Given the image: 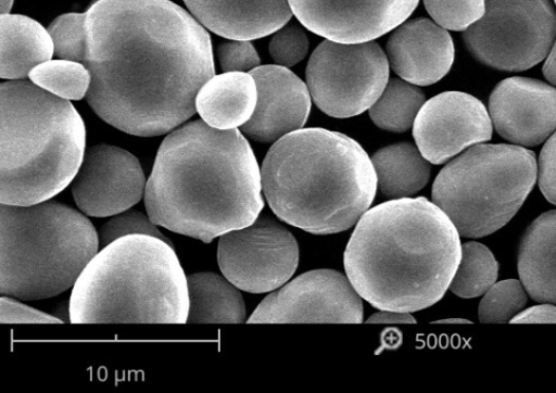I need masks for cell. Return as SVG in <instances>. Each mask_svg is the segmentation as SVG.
Listing matches in <instances>:
<instances>
[{
  "instance_id": "6da1fadb",
  "label": "cell",
  "mask_w": 556,
  "mask_h": 393,
  "mask_svg": "<svg viewBox=\"0 0 556 393\" xmlns=\"http://www.w3.org/2000/svg\"><path fill=\"white\" fill-rule=\"evenodd\" d=\"M170 0H97L87 12V101L127 135L172 134L215 76L208 31Z\"/></svg>"
},
{
  "instance_id": "7a4b0ae2",
  "label": "cell",
  "mask_w": 556,
  "mask_h": 393,
  "mask_svg": "<svg viewBox=\"0 0 556 393\" xmlns=\"http://www.w3.org/2000/svg\"><path fill=\"white\" fill-rule=\"evenodd\" d=\"M262 170L238 128L197 121L164 139L144 205L156 226L210 243L253 224L265 207Z\"/></svg>"
},
{
  "instance_id": "3957f363",
  "label": "cell",
  "mask_w": 556,
  "mask_h": 393,
  "mask_svg": "<svg viewBox=\"0 0 556 393\" xmlns=\"http://www.w3.org/2000/svg\"><path fill=\"white\" fill-rule=\"evenodd\" d=\"M450 217L425 198L368 210L344 252L352 287L375 308L415 313L446 294L462 256Z\"/></svg>"
},
{
  "instance_id": "277c9868",
  "label": "cell",
  "mask_w": 556,
  "mask_h": 393,
  "mask_svg": "<svg viewBox=\"0 0 556 393\" xmlns=\"http://www.w3.org/2000/svg\"><path fill=\"white\" fill-rule=\"evenodd\" d=\"M262 178L273 213L317 236L356 226L378 191L372 160L363 147L324 128L295 130L276 141L263 163Z\"/></svg>"
},
{
  "instance_id": "5b68a950",
  "label": "cell",
  "mask_w": 556,
  "mask_h": 393,
  "mask_svg": "<svg viewBox=\"0 0 556 393\" xmlns=\"http://www.w3.org/2000/svg\"><path fill=\"white\" fill-rule=\"evenodd\" d=\"M71 324H188L190 296L173 245L126 236L100 250L70 299Z\"/></svg>"
},
{
  "instance_id": "8992f818",
  "label": "cell",
  "mask_w": 556,
  "mask_h": 393,
  "mask_svg": "<svg viewBox=\"0 0 556 393\" xmlns=\"http://www.w3.org/2000/svg\"><path fill=\"white\" fill-rule=\"evenodd\" d=\"M86 154V127L67 100L33 81L2 85V203L33 205L62 193Z\"/></svg>"
},
{
  "instance_id": "52a82bcc",
  "label": "cell",
  "mask_w": 556,
  "mask_h": 393,
  "mask_svg": "<svg viewBox=\"0 0 556 393\" xmlns=\"http://www.w3.org/2000/svg\"><path fill=\"white\" fill-rule=\"evenodd\" d=\"M0 291L22 301H42L72 289L100 252L99 232L83 214L46 201L2 203Z\"/></svg>"
},
{
  "instance_id": "ba28073f",
  "label": "cell",
  "mask_w": 556,
  "mask_h": 393,
  "mask_svg": "<svg viewBox=\"0 0 556 393\" xmlns=\"http://www.w3.org/2000/svg\"><path fill=\"white\" fill-rule=\"evenodd\" d=\"M539 177L534 153L516 144H476L442 168L432 199L460 237L483 238L520 212Z\"/></svg>"
},
{
  "instance_id": "9c48e42d",
  "label": "cell",
  "mask_w": 556,
  "mask_h": 393,
  "mask_svg": "<svg viewBox=\"0 0 556 393\" xmlns=\"http://www.w3.org/2000/svg\"><path fill=\"white\" fill-rule=\"evenodd\" d=\"M555 36L552 0H486L484 15L463 33V42L481 64L522 72L547 58Z\"/></svg>"
},
{
  "instance_id": "30bf717a",
  "label": "cell",
  "mask_w": 556,
  "mask_h": 393,
  "mask_svg": "<svg viewBox=\"0 0 556 393\" xmlns=\"http://www.w3.org/2000/svg\"><path fill=\"white\" fill-rule=\"evenodd\" d=\"M389 66L387 54L374 41L327 40L314 50L306 68L312 100L333 118L362 115L382 96Z\"/></svg>"
},
{
  "instance_id": "8fae6325",
  "label": "cell",
  "mask_w": 556,
  "mask_h": 393,
  "mask_svg": "<svg viewBox=\"0 0 556 393\" xmlns=\"http://www.w3.org/2000/svg\"><path fill=\"white\" fill-rule=\"evenodd\" d=\"M217 261L239 290L268 293L286 286L299 268L300 246L287 228L263 215L244 229L220 236Z\"/></svg>"
},
{
  "instance_id": "7c38bea8",
  "label": "cell",
  "mask_w": 556,
  "mask_h": 393,
  "mask_svg": "<svg viewBox=\"0 0 556 393\" xmlns=\"http://www.w3.org/2000/svg\"><path fill=\"white\" fill-rule=\"evenodd\" d=\"M364 321L362 296L336 270H313L277 289L249 324H350Z\"/></svg>"
},
{
  "instance_id": "4fadbf2b",
  "label": "cell",
  "mask_w": 556,
  "mask_h": 393,
  "mask_svg": "<svg viewBox=\"0 0 556 393\" xmlns=\"http://www.w3.org/2000/svg\"><path fill=\"white\" fill-rule=\"evenodd\" d=\"M147 180L139 160L125 149L98 144L88 149L71 191L89 217H111L144 198Z\"/></svg>"
},
{
  "instance_id": "5bb4252c",
  "label": "cell",
  "mask_w": 556,
  "mask_h": 393,
  "mask_svg": "<svg viewBox=\"0 0 556 393\" xmlns=\"http://www.w3.org/2000/svg\"><path fill=\"white\" fill-rule=\"evenodd\" d=\"M492 136L493 124L485 105L460 91L442 92L425 102L414 125L420 153L435 165L490 141Z\"/></svg>"
},
{
  "instance_id": "9a60e30c",
  "label": "cell",
  "mask_w": 556,
  "mask_h": 393,
  "mask_svg": "<svg viewBox=\"0 0 556 393\" xmlns=\"http://www.w3.org/2000/svg\"><path fill=\"white\" fill-rule=\"evenodd\" d=\"M308 30L340 43L379 39L406 22L419 0H289Z\"/></svg>"
},
{
  "instance_id": "2e32d148",
  "label": "cell",
  "mask_w": 556,
  "mask_h": 393,
  "mask_svg": "<svg viewBox=\"0 0 556 393\" xmlns=\"http://www.w3.org/2000/svg\"><path fill=\"white\" fill-rule=\"evenodd\" d=\"M489 114L505 140L521 147L539 145L556 132V89L535 79H506L492 91Z\"/></svg>"
},
{
  "instance_id": "e0dca14e",
  "label": "cell",
  "mask_w": 556,
  "mask_h": 393,
  "mask_svg": "<svg viewBox=\"0 0 556 393\" xmlns=\"http://www.w3.org/2000/svg\"><path fill=\"white\" fill-rule=\"evenodd\" d=\"M257 88V102L251 119L242 126L249 139L275 143L300 130L311 111L308 87L287 67L258 66L250 72Z\"/></svg>"
},
{
  "instance_id": "ac0fdd59",
  "label": "cell",
  "mask_w": 556,
  "mask_h": 393,
  "mask_svg": "<svg viewBox=\"0 0 556 393\" xmlns=\"http://www.w3.org/2000/svg\"><path fill=\"white\" fill-rule=\"evenodd\" d=\"M389 65L397 76L416 86H431L450 73L455 61L451 34L430 18L404 22L386 46Z\"/></svg>"
},
{
  "instance_id": "d6986e66",
  "label": "cell",
  "mask_w": 556,
  "mask_h": 393,
  "mask_svg": "<svg viewBox=\"0 0 556 393\" xmlns=\"http://www.w3.org/2000/svg\"><path fill=\"white\" fill-rule=\"evenodd\" d=\"M197 21L230 40L251 41L274 34L292 17L289 0H184Z\"/></svg>"
},
{
  "instance_id": "ffe728a7",
  "label": "cell",
  "mask_w": 556,
  "mask_h": 393,
  "mask_svg": "<svg viewBox=\"0 0 556 393\" xmlns=\"http://www.w3.org/2000/svg\"><path fill=\"white\" fill-rule=\"evenodd\" d=\"M257 88L251 73L225 72L200 89L195 106L203 122L217 129L242 127L254 114Z\"/></svg>"
},
{
  "instance_id": "44dd1931",
  "label": "cell",
  "mask_w": 556,
  "mask_h": 393,
  "mask_svg": "<svg viewBox=\"0 0 556 393\" xmlns=\"http://www.w3.org/2000/svg\"><path fill=\"white\" fill-rule=\"evenodd\" d=\"M518 274L535 302L556 305V211L535 218L518 250Z\"/></svg>"
},
{
  "instance_id": "7402d4cb",
  "label": "cell",
  "mask_w": 556,
  "mask_h": 393,
  "mask_svg": "<svg viewBox=\"0 0 556 393\" xmlns=\"http://www.w3.org/2000/svg\"><path fill=\"white\" fill-rule=\"evenodd\" d=\"M54 47L49 30L34 18L2 14V78L25 80L30 72L51 61Z\"/></svg>"
},
{
  "instance_id": "603a6c76",
  "label": "cell",
  "mask_w": 556,
  "mask_h": 393,
  "mask_svg": "<svg viewBox=\"0 0 556 393\" xmlns=\"http://www.w3.org/2000/svg\"><path fill=\"white\" fill-rule=\"evenodd\" d=\"M189 325H238L248 320L244 297L225 277L199 272L188 277Z\"/></svg>"
},
{
  "instance_id": "cb8c5ba5",
  "label": "cell",
  "mask_w": 556,
  "mask_h": 393,
  "mask_svg": "<svg viewBox=\"0 0 556 393\" xmlns=\"http://www.w3.org/2000/svg\"><path fill=\"white\" fill-rule=\"evenodd\" d=\"M378 189L389 200L412 198L428 185L430 162L409 142L380 149L372 157Z\"/></svg>"
},
{
  "instance_id": "d4e9b609",
  "label": "cell",
  "mask_w": 556,
  "mask_h": 393,
  "mask_svg": "<svg viewBox=\"0 0 556 393\" xmlns=\"http://www.w3.org/2000/svg\"><path fill=\"white\" fill-rule=\"evenodd\" d=\"M424 104V92L416 85L391 79L382 96L369 109V117L388 132L405 134L414 127Z\"/></svg>"
},
{
  "instance_id": "484cf974",
  "label": "cell",
  "mask_w": 556,
  "mask_h": 393,
  "mask_svg": "<svg viewBox=\"0 0 556 393\" xmlns=\"http://www.w3.org/2000/svg\"><path fill=\"white\" fill-rule=\"evenodd\" d=\"M498 265L493 253L483 243L462 245L458 268L450 286L451 292L463 299L485 294L495 283Z\"/></svg>"
},
{
  "instance_id": "4316f807",
  "label": "cell",
  "mask_w": 556,
  "mask_h": 393,
  "mask_svg": "<svg viewBox=\"0 0 556 393\" xmlns=\"http://www.w3.org/2000/svg\"><path fill=\"white\" fill-rule=\"evenodd\" d=\"M36 86L67 101L87 97L91 76L88 67L78 62L58 60L36 66L29 74Z\"/></svg>"
},
{
  "instance_id": "83f0119b",
  "label": "cell",
  "mask_w": 556,
  "mask_h": 393,
  "mask_svg": "<svg viewBox=\"0 0 556 393\" xmlns=\"http://www.w3.org/2000/svg\"><path fill=\"white\" fill-rule=\"evenodd\" d=\"M528 303V292L517 279L495 283L479 305L481 324H508L520 314Z\"/></svg>"
},
{
  "instance_id": "f1b7e54d",
  "label": "cell",
  "mask_w": 556,
  "mask_h": 393,
  "mask_svg": "<svg viewBox=\"0 0 556 393\" xmlns=\"http://www.w3.org/2000/svg\"><path fill=\"white\" fill-rule=\"evenodd\" d=\"M54 55L59 60L85 64L87 53V13H68L55 18L48 28Z\"/></svg>"
},
{
  "instance_id": "f546056e",
  "label": "cell",
  "mask_w": 556,
  "mask_h": 393,
  "mask_svg": "<svg viewBox=\"0 0 556 393\" xmlns=\"http://www.w3.org/2000/svg\"><path fill=\"white\" fill-rule=\"evenodd\" d=\"M424 5L442 28L465 31L484 15L486 0H424Z\"/></svg>"
},
{
  "instance_id": "4dcf8cb0",
  "label": "cell",
  "mask_w": 556,
  "mask_h": 393,
  "mask_svg": "<svg viewBox=\"0 0 556 393\" xmlns=\"http://www.w3.org/2000/svg\"><path fill=\"white\" fill-rule=\"evenodd\" d=\"M155 223L146 216L144 214L137 211H126L116 216H113L99 231L100 250L110 245L126 236L144 234L160 238L166 242H169L174 246V243L166 238L157 228Z\"/></svg>"
},
{
  "instance_id": "1f68e13d",
  "label": "cell",
  "mask_w": 556,
  "mask_h": 393,
  "mask_svg": "<svg viewBox=\"0 0 556 393\" xmlns=\"http://www.w3.org/2000/svg\"><path fill=\"white\" fill-rule=\"evenodd\" d=\"M308 49V36L304 28L290 22L274 33L269 43V52L274 62L287 68L304 61Z\"/></svg>"
},
{
  "instance_id": "d6a6232c",
  "label": "cell",
  "mask_w": 556,
  "mask_h": 393,
  "mask_svg": "<svg viewBox=\"0 0 556 393\" xmlns=\"http://www.w3.org/2000/svg\"><path fill=\"white\" fill-rule=\"evenodd\" d=\"M217 58L224 72H251L261 66V58L250 41L222 43L217 48Z\"/></svg>"
},
{
  "instance_id": "836d02e7",
  "label": "cell",
  "mask_w": 556,
  "mask_h": 393,
  "mask_svg": "<svg viewBox=\"0 0 556 393\" xmlns=\"http://www.w3.org/2000/svg\"><path fill=\"white\" fill-rule=\"evenodd\" d=\"M2 302V325H21V324H63L60 318L36 310L15 301V297L3 295Z\"/></svg>"
},
{
  "instance_id": "e575fe53",
  "label": "cell",
  "mask_w": 556,
  "mask_h": 393,
  "mask_svg": "<svg viewBox=\"0 0 556 393\" xmlns=\"http://www.w3.org/2000/svg\"><path fill=\"white\" fill-rule=\"evenodd\" d=\"M539 182L543 195L556 205V132L547 139L539 163Z\"/></svg>"
},
{
  "instance_id": "d590c367",
  "label": "cell",
  "mask_w": 556,
  "mask_h": 393,
  "mask_svg": "<svg viewBox=\"0 0 556 393\" xmlns=\"http://www.w3.org/2000/svg\"><path fill=\"white\" fill-rule=\"evenodd\" d=\"M510 324L529 325V324H556V305L544 304L522 310L515 316Z\"/></svg>"
},
{
  "instance_id": "8d00e7d4",
  "label": "cell",
  "mask_w": 556,
  "mask_h": 393,
  "mask_svg": "<svg viewBox=\"0 0 556 393\" xmlns=\"http://www.w3.org/2000/svg\"><path fill=\"white\" fill-rule=\"evenodd\" d=\"M367 325H415L416 320L412 313L382 310L368 318Z\"/></svg>"
},
{
  "instance_id": "74e56055",
  "label": "cell",
  "mask_w": 556,
  "mask_h": 393,
  "mask_svg": "<svg viewBox=\"0 0 556 393\" xmlns=\"http://www.w3.org/2000/svg\"><path fill=\"white\" fill-rule=\"evenodd\" d=\"M543 73L546 80L556 87V36L543 66Z\"/></svg>"
},
{
  "instance_id": "f35d334b",
  "label": "cell",
  "mask_w": 556,
  "mask_h": 393,
  "mask_svg": "<svg viewBox=\"0 0 556 393\" xmlns=\"http://www.w3.org/2000/svg\"><path fill=\"white\" fill-rule=\"evenodd\" d=\"M58 314L53 315L58 318H60V320L63 322V324H70L71 322V312H70V303L68 304H63L61 306H59L58 310Z\"/></svg>"
},
{
  "instance_id": "ab89813d",
  "label": "cell",
  "mask_w": 556,
  "mask_h": 393,
  "mask_svg": "<svg viewBox=\"0 0 556 393\" xmlns=\"http://www.w3.org/2000/svg\"><path fill=\"white\" fill-rule=\"evenodd\" d=\"M433 325H471V322L465 318H446V320L435 321Z\"/></svg>"
},
{
  "instance_id": "60d3db41",
  "label": "cell",
  "mask_w": 556,
  "mask_h": 393,
  "mask_svg": "<svg viewBox=\"0 0 556 393\" xmlns=\"http://www.w3.org/2000/svg\"><path fill=\"white\" fill-rule=\"evenodd\" d=\"M14 0H2V14H9L12 7H13Z\"/></svg>"
},
{
  "instance_id": "b9f144b4",
  "label": "cell",
  "mask_w": 556,
  "mask_h": 393,
  "mask_svg": "<svg viewBox=\"0 0 556 393\" xmlns=\"http://www.w3.org/2000/svg\"><path fill=\"white\" fill-rule=\"evenodd\" d=\"M554 3H555V5H556V0H554Z\"/></svg>"
}]
</instances>
